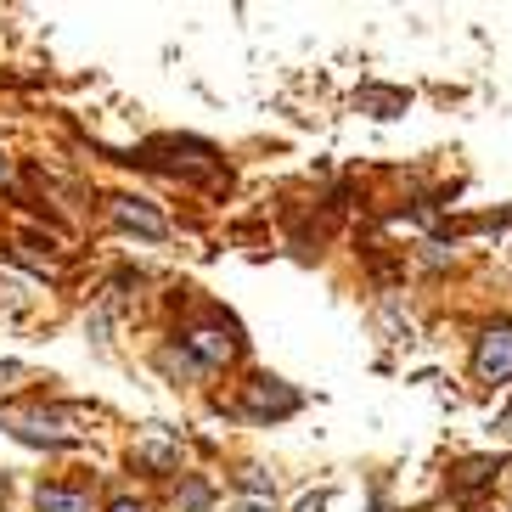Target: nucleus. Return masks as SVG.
<instances>
[{"mask_svg":"<svg viewBox=\"0 0 512 512\" xmlns=\"http://www.w3.org/2000/svg\"><path fill=\"white\" fill-rule=\"evenodd\" d=\"M473 366H479V377H490V383H507V377H512V321H496V327H484Z\"/></svg>","mask_w":512,"mask_h":512,"instance_id":"f257e3e1","label":"nucleus"},{"mask_svg":"<svg viewBox=\"0 0 512 512\" xmlns=\"http://www.w3.org/2000/svg\"><path fill=\"white\" fill-rule=\"evenodd\" d=\"M242 411L248 417H287V411H299V394L287 389V383H276V377H259L242 394Z\"/></svg>","mask_w":512,"mask_h":512,"instance_id":"f03ea898","label":"nucleus"},{"mask_svg":"<svg viewBox=\"0 0 512 512\" xmlns=\"http://www.w3.org/2000/svg\"><path fill=\"white\" fill-rule=\"evenodd\" d=\"M113 214H119V226H130V231H141V237H164V214H152L147 203H136V197H119L113 203Z\"/></svg>","mask_w":512,"mask_h":512,"instance_id":"7ed1b4c3","label":"nucleus"},{"mask_svg":"<svg viewBox=\"0 0 512 512\" xmlns=\"http://www.w3.org/2000/svg\"><path fill=\"white\" fill-rule=\"evenodd\" d=\"M496 456H473V462H462V473H456V496H473V490H484V484L496 479Z\"/></svg>","mask_w":512,"mask_h":512,"instance_id":"20e7f679","label":"nucleus"},{"mask_svg":"<svg viewBox=\"0 0 512 512\" xmlns=\"http://www.w3.org/2000/svg\"><path fill=\"white\" fill-rule=\"evenodd\" d=\"M406 102H411L406 91H383V85L361 91V107H366V113H377V119H394V113H406Z\"/></svg>","mask_w":512,"mask_h":512,"instance_id":"39448f33","label":"nucleus"},{"mask_svg":"<svg viewBox=\"0 0 512 512\" xmlns=\"http://www.w3.org/2000/svg\"><path fill=\"white\" fill-rule=\"evenodd\" d=\"M192 349L209 366H220V361H231V349H237V344H231V338H220V332H192Z\"/></svg>","mask_w":512,"mask_h":512,"instance_id":"423d86ee","label":"nucleus"},{"mask_svg":"<svg viewBox=\"0 0 512 512\" xmlns=\"http://www.w3.org/2000/svg\"><path fill=\"white\" fill-rule=\"evenodd\" d=\"M40 512H91V501L85 496H74V490H40Z\"/></svg>","mask_w":512,"mask_h":512,"instance_id":"0eeeda50","label":"nucleus"},{"mask_svg":"<svg viewBox=\"0 0 512 512\" xmlns=\"http://www.w3.org/2000/svg\"><path fill=\"white\" fill-rule=\"evenodd\" d=\"M237 484L248 490V496H271V479H265L259 467H242V473H237Z\"/></svg>","mask_w":512,"mask_h":512,"instance_id":"6e6552de","label":"nucleus"},{"mask_svg":"<svg viewBox=\"0 0 512 512\" xmlns=\"http://www.w3.org/2000/svg\"><path fill=\"white\" fill-rule=\"evenodd\" d=\"M203 507H209V484L192 479L186 484V496H181V512H203Z\"/></svg>","mask_w":512,"mask_h":512,"instance_id":"1a4fd4ad","label":"nucleus"},{"mask_svg":"<svg viewBox=\"0 0 512 512\" xmlns=\"http://www.w3.org/2000/svg\"><path fill=\"white\" fill-rule=\"evenodd\" d=\"M107 512H141V501H113Z\"/></svg>","mask_w":512,"mask_h":512,"instance_id":"9d476101","label":"nucleus"},{"mask_svg":"<svg viewBox=\"0 0 512 512\" xmlns=\"http://www.w3.org/2000/svg\"><path fill=\"white\" fill-rule=\"evenodd\" d=\"M237 512H271V507H265V501H254V507H237Z\"/></svg>","mask_w":512,"mask_h":512,"instance_id":"9b49d317","label":"nucleus"},{"mask_svg":"<svg viewBox=\"0 0 512 512\" xmlns=\"http://www.w3.org/2000/svg\"><path fill=\"white\" fill-rule=\"evenodd\" d=\"M6 169H12V164H6V152H0V181H6Z\"/></svg>","mask_w":512,"mask_h":512,"instance_id":"f8f14e48","label":"nucleus"}]
</instances>
